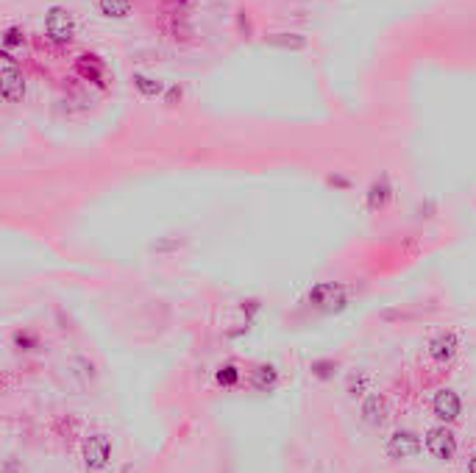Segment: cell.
I'll return each instance as SVG.
<instances>
[{"mask_svg":"<svg viewBox=\"0 0 476 473\" xmlns=\"http://www.w3.org/2000/svg\"><path fill=\"white\" fill-rule=\"evenodd\" d=\"M310 304L317 307V309H326V312H340L348 301L345 295V287L343 284H334V281H320L310 290Z\"/></svg>","mask_w":476,"mask_h":473,"instance_id":"obj_1","label":"cell"},{"mask_svg":"<svg viewBox=\"0 0 476 473\" xmlns=\"http://www.w3.org/2000/svg\"><path fill=\"white\" fill-rule=\"evenodd\" d=\"M3 67H0V92H3V98L6 100H22V95H25V76H22V70L14 65V59L8 56V51H3Z\"/></svg>","mask_w":476,"mask_h":473,"instance_id":"obj_2","label":"cell"},{"mask_svg":"<svg viewBox=\"0 0 476 473\" xmlns=\"http://www.w3.org/2000/svg\"><path fill=\"white\" fill-rule=\"evenodd\" d=\"M109 457H112V440H109V434H103V432L86 434V440H84V465H86L89 471H100V468H106Z\"/></svg>","mask_w":476,"mask_h":473,"instance_id":"obj_3","label":"cell"},{"mask_svg":"<svg viewBox=\"0 0 476 473\" xmlns=\"http://www.w3.org/2000/svg\"><path fill=\"white\" fill-rule=\"evenodd\" d=\"M426 448H429V454H432L435 460L449 462V460H454V454H457V437H454L451 429L435 426V429L426 432Z\"/></svg>","mask_w":476,"mask_h":473,"instance_id":"obj_4","label":"cell"},{"mask_svg":"<svg viewBox=\"0 0 476 473\" xmlns=\"http://www.w3.org/2000/svg\"><path fill=\"white\" fill-rule=\"evenodd\" d=\"M45 31H48V36H51L53 42H70V39H73V31H76V22H73V17H70L67 8L53 6V8L48 11V17H45Z\"/></svg>","mask_w":476,"mask_h":473,"instance_id":"obj_5","label":"cell"},{"mask_svg":"<svg viewBox=\"0 0 476 473\" xmlns=\"http://www.w3.org/2000/svg\"><path fill=\"white\" fill-rule=\"evenodd\" d=\"M432 409H435V415H437L443 423H451V420L460 418L463 401H460V395L454 393V390H437V393H435V401H432Z\"/></svg>","mask_w":476,"mask_h":473,"instance_id":"obj_6","label":"cell"},{"mask_svg":"<svg viewBox=\"0 0 476 473\" xmlns=\"http://www.w3.org/2000/svg\"><path fill=\"white\" fill-rule=\"evenodd\" d=\"M418 451H421V440L412 432H396L388 440V457L390 460H406V457H415Z\"/></svg>","mask_w":476,"mask_h":473,"instance_id":"obj_7","label":"cell"},{"mask_svg":"<svg viewBox=\"0 0 476 473\" xmlns=\"http://www.w3.org/2000/svg\"><path fill=\"white\" fill-rule=\"evenodd\" d=\"M457 337L451 334V331H443V334H437L432 342H429V357L435 359V362H449L454 354H457Z\"/></svg>","mask_w":476,"mask_h":473,"instance_id":"obj_8","label":"cell"},{"mask_svg":"<svg viewBox=\"0 0 476 473\" xmlns=\"http://www.w3.org/2000/svg\"><path fill=\"white\" fill-rule=\"evenodd\" d=\"M362 418H365V423L379 426V423L385 420V398L379 393L368 395V398L362 401Z\"/></svg>","mask_w":476,"mask_h":473,"instance_id":"obj_9","label":"cell"},{"mask_svg":"<svg viewBox=\"0 0 476 473\" xmlns=\"http://www.w3.org/2000/svg\"><path fill=\"white\" fill-rule=\"evenodd\" d=\"M390 201V184L382 178V181H373L371 189H368V209H385Z\"/></svg>","mask_w":476,"mask_h":473,"instance_id":"obj_10","label":"cell"},{"mask_svg":"<svg viewBox=\"0 0 476 473\" xmlns=\"http://www.w3.org/2000/svg\"><path fill=\"white\" fill-rule=\"evenodd\" d=\"M100 14L109 20H123L131 14V0H100Z\"/></svg>","mask_w":476,"mask_h":473,"instance_id":"obj_11","label":"cell"},{"mask_svg":"<svg viewBox=\"0 0 476 473\" xmlns=\"http://www.w3.org/2000/svg\"><path fill=\"white\" fill-rule=\"evenodd\" d=\"M134 84H137V89L145 95V98H157L164 92V84L159 79H151V76H143V73H137L134 76Z\"/></svg>","mask_w":476,"mask_h":473,"instance_id":"obj_12","label":"cell"},{"mask_svg":"<svg viewBox=\"0 0 476 473\" xmlns=\"http://www.w3.org/2000/svg\"><path fill=\"white\" fill-rule=\"evenodd\" d=\"M273 385H276V371L270 365H262V368L253 371V387L256 390H270Z\"/></svg>","mask_w":476,"mask_h":473,"instance_id":"obj_13","label":"cell"},{"mask_svg":"<svg viewBox=\"0 0 476 473\" xmlns=\"http://www.w3.org/2000/svg\"><path fill=\"white\" fill-rule=\"evenodd\" d=\"M237 379H239V373H237V368H234V365H226V368H220V371H218V382H220L223 387L237 385Z\"/></svg>","mask_w":476,"mask_h":473,"instance_id":"obj_14","label":"cell"},{"mask_svg":"<svg viewBox=\"0 0 476 473\" xmlns=\"http://www.w3.org/2000/svg\"><path fill=\"white\" fill-rule=\"evenodd\" d=\"M14 45H22V31L20 28H8L6 36H3V51L14 48Z\"/></svg>","mask_w":476,"mask_h":473,"instance_id":"obj_15","label":"cell"},{"mask_svg":"<svg viewBox=\"0 0 476 473\" xmlns=\"http://www.w3.org/2000/svg\"><path fill=\"white\" fill-rule=\"evenodd\" d=\"M331 368H334V362H315V365H312V371H315V376H320V379H326V376H331Z\"/></svg>","mask_w":476,"mask_h":473,"instance_id":"obj_16","label":"cell"},{"mask_svg":"<svg viewBox=\"0 0 476 473\" xmlns=\"http://www.w3.org/2000/svg\"><path fill=\"white\" fill-rule=\"evenodd\" d=\"M468 473H476V457H471V462H468Z\"/></svg>","mask_w":476,"mask_h":473,"instance_id":"obj_17","label":"cell"},{"mask_svg":"<svg viewBox=\"0 0 476 473\" xmlns=\"http://www.w3.org/2000/svg\"><path fill=\"white\" fill-rule=\"evenodd\" d=\"M120 473H134V468H131V465H126V468H123Z\"/></svg>","mask_w":476,"mask_h":473,"instance_id":"obj_18","label":"cell"}]
</instances>
